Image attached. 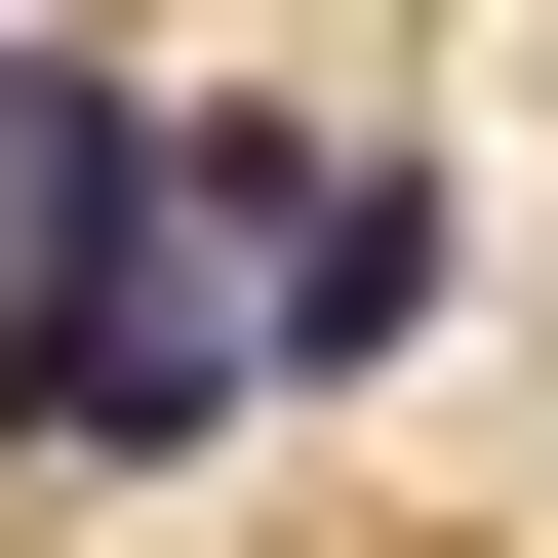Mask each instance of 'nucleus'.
Masks as SVG:
<instances>
[{"instance_id": "f257e3e1", "label": "nucleus", "mask_w": 558, "mask_h": 558, "mask_svg": "<svg viewBox=\"0 0 558 558\" xmlns=\"http://www.w3.org/2000/svg\"><path fill=\"white\" fill-rule=\"evenodd\" d=\"M240 399H279V319H240L199 199H160V240H0V439H40V478H199Z\"/></svg>"}, {"instance_id": "f03ea898", "label": "nucleus", "mask_w": 558, "mask_h": 558, "mask_svg": "<svg viewBox=\"0 0 558 558\" xmlns=\"http://www.w3.org/2000/svg\"><path fill=\"white\" fill-rule=\"evenodd\" d=\"M199 240H240L279 399H399L439 360V160H360V120H199Z\"/></svg>"}, {"instance_id": "7ed1b4c3", "label": "nucleus", "mask_w": 558, "mask_h": 558, "mask_svg": "<svg viewBox=\"0 0 558 558\" xmlns=\"http://www.w3.org/2000/svg\"><path fill=\"white\" fill-rule=\"evenodd\" d=\"M160 199H199V120L120 40H0V240H160Z\"/></svg>"}]
</instances>
